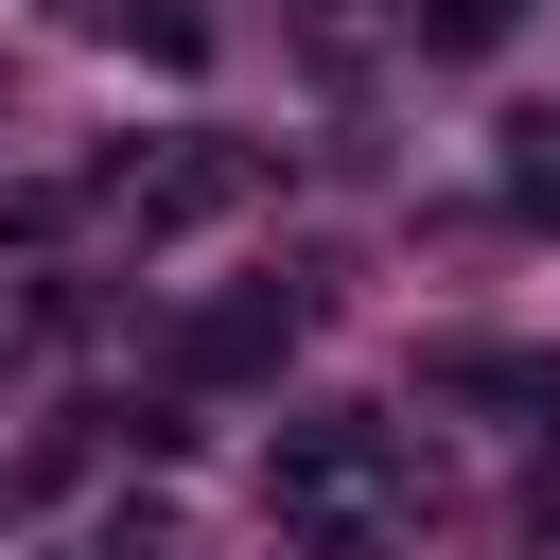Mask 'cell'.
<instances>
[{
  "mask_svg": "<svg viewBox=\"0 0 560 560\" xmlns=\"http://www.w3.org/2000/svg\"><path fill=\"white\" fill-rule=\"evenodd\" d=\"M262 508H280L315 560H368V542H385V508H402V420H385V402H315V420H280Z\"/></svg>",
  "mask_w": 560,
  "mask_h": 560,
  "instance_id": "obj_1",
  "label": "cell"
},
{
  "mask_svg": "<svg viewBox=\"0 0 560 560\" xmlns=\"http://www.w3.org/2000/svg\"><path fill=\"white\" fill-rule=\"evenodd\" d=\"M88 192H105L122 228H210V210L262 192V158H245V140H140V158H105Z\"/></svg>",
  "mask_w": 560,
  "mask_h": 560,
  "instance_id": "obj_2",
  "label": "cell"
},
{
  "mask_svg": "<svg viewBox=\"0 0 560 560\" xmlns=\"http://www.w3.org/2000/svg\"><path fill=\"white\" fill-rule=\"evenodd\" d=\"M280 350H298V298H280V280H245V298H192V315L158 332V368H175L192 402H210V385H262Z\"/></svg>",
  "mask_w": 560,
  "mask_h": 560,
  "instance_id": "obj_3",
  "label": "cell"
},
{
  "mask_svg": "<svg viewBox=\"0 0 560 560\" xmlns=\"http://www.w3.org/2000/svg\"><path fill=\"white\" fill-rule=\"evenodd\" d=\"M438 385H455V402H508V420H542V402H560V368H542V350H438Z\"/></svg>",
  "mask_w": 560,
  "mask_h": 560,
  "instance_id": "obj_4",
  "label": "cell"
},
{
  "mask_svg": "<svg viewBox=\"0 0 560 560\" xmlns=\"http://www.w3.org/2000/svg\"><path fill=\"white\" fill-rule=\"evenodd\" d=\"M402 35H420L438 70H472V52H508V35H525V0H402Z\"/></svg>",
  "mask_w": 560,
  "mask_h": 560,
  "instance_id": "obj_5",
  "label": "cell"
},
{
  "mask_svg": "<svg viewBox=\"0 0 560 560\" xmlns=\"http://www.w3.org/2000/svg\"><path fill=\"white\" fill-rule=\"evenodd\" d=\"M508 210H542V228H560V158H508Z\"/></svg>",
  "mask_w": 560,
  "mask_h": 560,
  "instance_id": "obj_6",
  "label": "cell"
}]
</instances>
